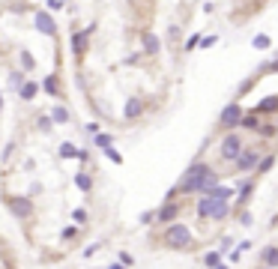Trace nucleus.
Wrapping results in <instances>:
<instances>
[{"label":"nucleus","instance_id":"nucleus-3","mask_svg":"<svg viewBox=\"0 0 278 269\" xmlns=\"http://www.w3.org/2000/svg\"><path fill=\"white\" fill-rule=\"evenodd\" d=\"M246 150V141H242V135L239 132H228L221 138V143H218V156H221V161H233L239 158V153Z\"/></svg>","mask_w":278,"mask_h":269},{"label":"nucleus","instance_id":"nucleus-28","mask_svg":"<svg viewBox=\"0 0 278 269\" xmlns=\"http://www.w3.org/2000/svg\"><path fill=\"white\" fill-rule=\"evenodd\" d=\"M51 120L54 123H69V111L66 108H54V111H51Z\"/></svg>","mask_w":278,"mask_h":269},{"label":"nucleus","instance_id":"nucleus-42","mask_svg":"<svg viewBox=\"0 0 278 269\" xmlns=\"http://www.w3.org/2000/svg\"><path fill=\"white\" fill-rule=\"evenodd\" d=\"M48 9H63V3L60 0H48Z\"/></svg>","mask_w":278,"mask_h":269},{"label":"nucleus","instance_id":"nucleus-39","mask_svg":"<svg viewBox=\"0 0 278 269\" xmlns=\"http://www.w3.org/2000/svg\"><path fill=\"white\" fill-rule=\"evenodd\" d=\"M96 251H99V245H87V248H84V257H93Z\"/></svg>","mask_w":278,"mask_h":269},{"label":"nucleus","instance_id":"nucleus-6","mask_svg":"<svg viewBox=\"0 0 278 269\" xmlns=\"http://www.w3.org/2000/svg\"><path fill=\"white\" fill-rule=\"evenodd\" d=\"M177 215H180V201H165L159 209H155V224H173L177 222Z\"/></svg>","mask_w":278,"mask_h":269},{"label":"nucleus","instance_id":"nucleus-32","mask_svg":"<svg viewBox=\"0 0 278 269\" xmlns=\"http://www.w3.org/2000/svg\"><path fill=\"white\" fill-rule=\"evenodd\" d=\"M141 224H155V209H150V212H141V219H138Z\"/></svg>","mask_w":278,"mask_h":269},{"label":"nucleus","instance_id":"nucleus-14","mask_svg":"<svg viewBox=\"0 0 278 269\" xmlns=\"http://www.w3.org/2000/svg\"><path fill=\"white\" fill-rule=\"evenodd\" d=\"M141 39H144V51L150 54V57H155V54L162 51V42H159V36H155V33H150V30H147Z\"/></svg>","mask_w":278,"mask_h":269},{"label":"nucleus","instance_id":"nucleus-21","mask_svg":"<svg viewBox=\"0 0 278 269\" xmlns=\"http://www.w3.org/2000/svg\"><path fill=\"white\" fill-rule=\"evenodd\" d=\"M257 135L260 138H278V123H263V126H260V129H257Z\"/></svg>","mask_w":278,"mask_h":269},{"label":"nucleus","instance_id":"nucleus-9","mask_svg":"<svg viewBox=\"0 0 278 269\" xmlns=\"http://www.w3.org/2000/svg\"><path fill=\"white\" fill-rule=\"evenodd\" d=\"M33 21H36V30H39V33H45V36H54V33H57L54 18H51L48 12H42V9L36 12V18H33Z\"/></svg>","mask_w":278,"mask_h":269},{"label":"nucleus","instance_id":"nucleus-15","mask_svg":"<svg viewBox=\"0 0 278 269\" xmlns=\"http://www.w3.org/2000/svg\"><path fill=\"white\" fill-rule=\"evenodd\" d=\"M141 114H144V102H141V99H129L126 108H123V117H126V120H138Z\"/></svg>","mask_w":278,"mask_h":269},{"label":"nucleus","instance_id":"nucleus-36","mask_svg":"<svg viewBox=\"0 0 278 269\" xmlns=\"http://www.w3.org/2000/svg\"><path fill=\"white\" fill-rule=\"evenodd\" d=\"M21 63H24V69H33V57L27 51H21Z\"/></svg>","mask_w":278,"mask_h":269},{"label":"nucleus","instance_id":"nucleus-47","mask_svg":"<svg viewBox=\"0 0 278 269\" xmlns=\"http://www.w3.org/2000/svg\"><path fill=\"white\" fill-rule=\"evenodd\" d=\"M257 269H266V266H257Z\"/></svg>","mask_w":278,"mask_h":269},{"label":"nucleus","instance_id":"nucleus-29","mask_svg":"<svg viewBox=\"0 0 278 269\" xmlns=\"http://www.w3.org/2000/svg\"><path fill=\"white\" fill-rule=\"evenodd\" d=\"M236 222H239L242 227H248V224H254V219H251V212H248V209H239V215H236Z\"/></svg>","mask_w":278,"mask_h":269},{"label":"nucleus","instance_id":"nucleus-17","mask_svg":"<svg viewBox=\"0 0 278 269\" xmlns=\"http://www.w3.org/2000/svg\"><path fill=\"white\" fill-rule=\"evenodd\" d=\"M257 114H275L278 111V96H266V99H260V105L254 108Z\"/></svg>","mask_w":278,"mask_h":269},{"label":"nucleus","instance_id":"nucleus-19","mask_svg":"<svg viewBox=\"0 0 278 269\" xmlns=\"http://www.w3.org/2000/svg\"><path fill=\"white\" fill-rule=\"evenodd\" d=\"M75 186H78L84 194H90V191H93V176H87V174H75Z\"/></svg>","mask_w":278,"mask_h":269},{"label":"nucleus","instance_id":"nucleus-37","mask_svg":"<svg viewBox=\"0 0 278 269\" xmlns=\"http://www.w3.org/2000/svg\"><path fill=\"white\" fill-rule=\"evenodd\" d=\"M120 263H126V266H132V263H135V257H132V254H126V251H120Z\"/></svg>","mask_w":278,"mask_h":269},{"label":"nucleus","instance_id":"nucleus-31","mask_svg":"<svg viewBox=\"0 0 278 269\" xmlns=\"http://www.w3.org/2000/svg\"><path fill=\"white\" fill-rule=\"evenodd\" d=\"M105 156H108V158L114 161V165H123V156H120V153H117L114 147H108V150H105Z\"/></svg>","mask_w":278,"mask_h":269},{"label":"nucleus","instance_id":"nucleus-1","mask_svg":"<svg viewBox=\"0 0 278 269\" xmlns=\"http://www.w3.org/2000/svg\"><path fill=\"white\" fill-rule=\"evenodd\" d=\"M159 242H162L165 248H173V251H192V248H195V233L188 230V224L173 222V224H168V227L162 230Z\"/></svg>","mask_w":278,"mask_h":269},{"label":"nucleus","instance_id":"nucleus-38","mask_svg":"<svg viewBox=\"0 0 278 269\" xmlns=\"http://www.w3.org/2000/svg\"><path fill=\"white\" fill-rule=\"evenodd\" d=\"M75 233H78V227H66L63 230V239H75Z\"/></svg>","mask_w":278,"mask_h":269},{"label":"nucleus","instance_id":"nucleus-12","mask_svg":"<svg viewBox=\"0 0 278 269\" xmlns=\"http://www.w3.org/2000/svg\"><path fill=\"white\" fill-rule=\"evenodd\" d=\"M260 266L278 269V245H266L263 251H260Z\"/></svg>","mask_w":278,"mask_h":269},{"label":"nucleus","instance_id":"nucleus-8","mask_svg":"<svg viewBox=\"0 0 278 269\" xmlns=\"http://www.w3.org/2000/svg\"><path fill=\"white\" fill-rule=\"evenodd\" d=\"M251 194H254V179H242L239 189H236V197H233V206L242 209V206L251 201Z\"/></svg>","mask_w":278,"mask_h":269},{"label":"nucleus","instance_id":"nucleus-11","mask_svg":"<svg viewBox=\"0 0 278 269\" xmlns=\"http://www.w3.org/2000/svg\"><path fill=\"white\" fill-rule=\"evenodd\" d=\"M213 206H216L213 197H210V194H201V197H198V204H195L198 219H210V215H213Z\"/></svg>","mask_w":278,"mask_h":269},{"label":"nucleus","instance_id":"nucleus-22","mask_svg":"<svg viewBox=\"0 0 278 269\" xmlns=\"http://www.w3.org/2000/svg\"><path fill=\"white\" fill-rule=\"evenodd\" d=\"M272 165H275V153H266L263 158H260V165H257V171H254V174H266Z\"/></svg>","mask_w":278,"mask_h":269},{"label":"nucleus","instance_id":"nucleus-30","mask_svg":"<svg viewBox=\"0 0 278 269\" xmlns=\"http://www.w3.org/2000/svg\"><path fill=\"white\" fill-rule=\"evenodd\" d=\"M203 39H201V33H192V36H188V39H185V51H195L198 45H201Z\"/></svg>","mask_w":278,"mask_h":269},{"label":"nucleus","instance_id":"nucleus-40","mask_svg":"<svg viewBox=\"0 0 278 269\" xmlns=\"http://www.w3.org/2000/svg\"><path fill=\"white\" fill-rule=\"evenodd\" d=\"M248 248H251V242H248V239H242V242L236 245V251H239V254H242V251H248Z\"/></svg>","mask_w":278,"mask_h":269},{"label":"nucleus","instance_id":"nucleus-24","mask_svg":"<svg viewBox=\"0 0 278 269\" xmlns=\"http://www.w3.org/2000/svg\"><path fill=\"white\" fill-rule=\"evenodd\" d=\"M251 45H254L257 51H266V48L272 45V39H269V36H266V33H257V36H254V42H251Z\"/></svg>","mask_w":278,"mask_h":269},{"label":"nucleus","instance_id":"nucleus-43","mask_svg":"<svg viewBox=\"0 0 278 269\" xmlns=\"http://www.w3.org/2000/svg\"><path fill=\"white\" fill-rule=\"evenodd\" d=\"M263 69H266V72H278V60H272V63H266Z\"/></svg>","mask_w":278,"mask_h":269},{"label":"nucleus","instance_id":"nucleus-41","mask_svg":"<svg viewBox=\"0 0 278 269\" xmlns=\"http://www.w3.org/2000/svg\"><path fill=\"white\" fill-rule=\"evenodd\" d=\"M39 129H45V132L51 129V120H48V117H39Z\"/></svg>","mask_w":278,"mask_h":269},{"label":"nucleus","instance_id":"nucleus-5","mask_svg":"<svg viewBox=\"0 0 278 269\" xmlns=\"http://www.w3.org/2000/svg\"><path fill=\"white\" fill-rule=\"evenodd\" d=\"M242 117H246L242 105H239V102H228V105H224V111H221V117H218V126H221L224 132H236L239 123H242Z\"/></svg>","mask_w":278,"mask_h":269},{"label":"nucleus","instance_id":"nucleus-34","mask_svg":"<svg viewBox=\"0 0 278 269\" xmlns=\"http://www.w3.org/2000/svg\"><path fill=\"white\" fill-rule=\"evenodd\" d=\"M231 245H233V237H221V245H218V251L224 254V251H231Z\"/></svg>","mask_w":278,"mask_h":269},{"label":"nucleus","instance_id":"nucleus-44","mask_svg":"<svg viewBox=\"0 0 278 269\" xmlns=\"http://www.w3.org/2000/svg\"><path fill=\"white\" fill-rule=\"evenodd\" d=\"M108 269H126V263H111Z\"/></svg>","mask_w":278,"mask_h":269},{"label":"nucleus","instance_id":"nucleus-16","mask_svg":"<svg viewBox=\"0 0 278 269\" xmlns=\"http://www.w3.org/2000/svg\"><path fill=\"white\" fill-rule=\"evenodd\" d=\"M260 126H263V120H260V114H257V111H248L246 117H242V123H239V129H246V132H257Z\"/></svg>","mask_w":278,"mask_h":269},{"label":"nucleus","instance_id":"nucleus-25","mask_svg":"<svg viewBox=\"0 0 278 269\" xmlns=\"http://www.w3.org/2000/svg\"><path fill=\"white\" fill-rule=\"evenodd\" d=\"M42 90H45V93H51V96H57V93H60L57 78H54V75H48V78H45V84H42Z\"/></svg>","mask_w":278,"mask_h":269},{"label":"nucleus","instance_id":"nucleus-45","mask_svg":"<svg viewBox=\"0 0 278 269\" xmlns=\"http://www.w3.org/2000/svg\"><path fill=\"white\" fill-rule=\"evenodd\" d=\"M216 269H231V266H224V263H218V266H216Z\"/></svg>","mask_w":278,"mask_h":269},{"label":"nucleus","instance_id":"nucleus-2","mask_svg":"<svg viewBox=\"0 0 278 269\" xmlns=\"http://www.w3.org/2000/svg\"><path fill=\"white\" fill-rule=\"evenodd\" d=\"M206 174H210V165H206V161H198V158H195L192 165H188V171L180 176L177 191H180V194H201Z\"/></svg>","mask_w":278,"mask_h":269},{"label":"nucleus","instance_id":"nucleus-20","mask_svg":"<svg viewBox=\"0 0 278 269\" xmlns=\"http://www.w3.org/2000/svg\"><path fill=\"white\" fill-rule=\"evenodd\" d=\"M36 90H39V84H36V81H24V87L18 90V96H21L24 102H30L33 96H36Z\"/></svg>","mask_w":278,"mask_h":269},{"label":"nucleus","instance_id":"nucleus-13","mask_svg":"<svg viewBox=\"0 0 278 269\" xmlns=\"http://www.w3.org/2000/svg\"><path fill=\"white\" fill-rule=\"evenodd\" d=\"M233 212V204L231 201H216V206H213V215H210V222H224L228 215Z\"/></svg>","mask_w":278,"mask_h":269},{"label":"nucleus","instance_id":"nucleus-4","mask_svg":"<svg viewBox=\"0 0 278 269\" xmlns=\"http://www.w3.org/2000/svg\"><path fill=\"white\" fill-rule=\"evenodd\" d=\"M266 153L260 150V147H246L239 153V158L233 161V168H236V174H254L257 171V165H260V158H263Z\"/></svg>","mask_w":278,"mask_h":269},{"label":"nucleus","instance_id":"nucleus-23","mask_svg":"<svg viewBox=\"0 0 278 269\" xmlns=\"http://www.w3.org/2000/svg\"><path fill=\"white\" fill-rule=\"evenodd\" d=\"M203 263L210 266V269H216V266L221 263V251H218V248H216V251H206V254H203Z\"/></svg>","mask_w":278,"mask_h":269},{"label":"nucleus","instance_id":"nucleus-33","mask_svg":"<svg viewBox=\"0 0 278 269\" xmlns=\"http://www.w3.org/2000/svg\"><path fill=\"white\" fill-rule=\"evenodd\" d=\"M9 81H12V87H15V90H21V87H24V75H21V72H15Z\"/></svg>","mask_w":278,"mask_h":269},{"label":"nucleus","instance_id":"nucleus-10","mask_svg":"<svg viewBox=\"0 0 278 269\" xmlns=\"http://www.w3.org/2000/svg\"><path fill=\"white\" fill-rule=\"evenodd\" d=\"M90 33H93V27L78 30V33L72 36V51H75V57H78V60H81L84 54H87V39H90Z\"/></svg>","mask_w":278,"mask_h":269},{"label":"nucleus","instance_id":"nucleus-18","mask_svg":"<svg viewBox=\"0 0 278 269\" xmlns=\"http://www.w3.org/2000/svg\"><path fill=\"white\" fill-rule=\"evenodd\" d=\"M210 197H213V201H231L233 189H231V186H216V189L210 191Z\"/></svg>","mask_w":278,"mask_h":269},{"label":"nucleus","instance_id":"nucleus-7","mask_svg":"<svg viewBox=\"0 0 278 269\" xmlns=\"http://www.w3.org/2000/svg\"><path fill=\"white\" fill-rule=\"evenodd\" d=\"M6 206H9V212L15 215V219H30L33 215L30 197H6Z\"/></svg>","mask_w":278,"mask_h":269},{"label":"nucleus","instance_id":"nucleus-26","mask_svg":"<svg viewBox=\"0 0 278 269\" xmlns=\"http://www.w3.org/2000/svg\"><path fill=\"white\" fill-rule=\"evenodd\" d=\"M78 153H81V150L75 147V143H63V147H60V156H63V158H78Z\"/></svg>","mask_w":278,"mask_h":269},{"label":"nucleus","instance_id":"nucleus-46","mask_svg":"<svg viewBox=\"0 0 278 269\" xmlns=\"http://www.w3.org/2000/svg\"><path fill=\"white\" fill-rule=\"evenodd\" d=\"M0 108H3V96H0Z\"/></svg>","mask_w":278,"mask_h":269},{"label":"nucleus","instance_id":"nucleus-35","mask_svg":"<svg viewBox=\"0 0 278 269\" xmlns=\"http://www.w3.org/2000/svg\"><path fill=\"white\" fill-rule=\"evenodd\" d=\"M72 219H75L78 224H87V209H75V212H72Z\"/></svg>","mask_w":278,"mask_h":269},{"label":"nucleus","instance_id":"nucleus-27","mask_svg":"<svg viewBox=\"0 0 278 269\" xmlns=\"http://www.w3.org/2000/svg\"><path fill=\"white\" fill-rule=\"evenodd\" d=\"M93 141H96V147H102V150H108V147H114V138H111V135H102V132H99V135H96Z\"/></svg>","mask_w":278,"mask_h":269}]
</instances>
